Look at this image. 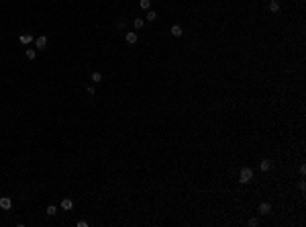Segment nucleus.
<instances>
[{
  "label": "nucleus",
  "mask_w": 306,
  "mask_h": 227,
  "mask_svg": "<svg viewBox=\"0 0 306 227\" xmlns=\"http://www.w3.org/2000/svg\"><path fill=\"white\" fill-rule=\"evenodd\" d=\"M251 180H253V170H251V168H241V172H239V182H241V184H249Z\"/></svg>",
  "instance_id": "obj_1"
},
{
  "label": "nucleus",
  "mask_w": 306,
  "mask_h": 227,
  "mask_svg": "<svg viewBox=\"0 0 306 227\" xmlns=\"http://www.w3.org/2000/svg\"><path fill=\"white\" fill-rule=\"evenodd\" d=\"M257 211H259L261 215H269V213H272V205H269V203H259Z\"/></svg>",
  "instance_id": "obj_4"
},
{
  "label": "nucleus",
  "mask_w": 306,
  "mask_h": 227,
  "mask_svg": "<svg viewBox=\"0 0 306 227\" xmlns=\"http://www.w3.org/2000/svg\"><path fill=\"white\" fill-rule=\"evenodd\" d=\"M57 213V207L55 205H49V207H47V215H55Z\"/></svg>",
  "instance_id": "obj_14"
},
{
  "label": "nucleus",
  "mask_w": 306,
  "mask_h": 227,
  "mask_svg": "<svg viewBox=\"0 0 306 227\" xmlns=\"http://www.w3.org/2000/svg\"><path fill=\"white\" fill-rule=\"evenodd\" d=\"M272 166H273L272 160H261L259 168H261V172H267V170H272Z\"/></svg>",
  "instance_id": "obj_6"
},
{
  "label": "nucleus",
  "mask_w": 306,
  "mask_h": 227,
  "mask_svg": "<svg viewBox=\"0 0 306 227\" xmlns=\"http://www.w3.org/2000/svg\"><path fill=\"white\" fill-rule=\"evenodd\" d=\"M18 39H21V43H25V45H27V43H31V41H33V37H31V35H21Z\"/></svg>",
  "instance_id": "obj_10"
},
{
  "label": "nucleus",
  "mask_w": 306,
  "mask_h": 227,
  "mask_svg": "<svg viewBox=\"0 0 306 227\" xmlns=\"http://www.w3.org/2000/svg\"><path fill=\"white\" fill-rule=\"evenodd\" d=\"M157 18V12L155 10H147V21H155Z\"/></svg>",
  "instance_id": "obj_12"
},
{
  "label": "nucleus",
  "mask_w": 306,
  "mask_h": 227,
  "mask_svg": "<svg viewBox=\"0 0 306 227\" xmlns=\"http://www.w3.org/2000/svg\"><path fill=\"white\" fill-rule=\"evenodd\" d=\"M27 57L29 59H35V57H37V51L35 49H27Z\"/></svg>",
  "instance_id": "obj_15"
},
{
  "label": "nucleus",
  "mask_w": 306,
  "mask_h": 227,
  "mask_svg": "<svg viewBox=\"0 0 306 227\" xmlns=\"http://www.w3.org/2000/svg\"><path fill=\"white\" fill-rule=\"evenodd\" d=\"M139 6H141L143 10H147L149 6H151V0H139Z\"/></svg>",
  "instance_id": "obj_11"
},
{
  "label": "nucleus",
  "mask_w": 306,
  "mask_h": 227,
  "mask_svg": "<svg viewBox=\"0 0 306 227\" xmlns=\"http://www.w3.org/2000/svg\"><path fill=\"white\" fill-rule=\"evenodd\" d=\"M61 209L63 211H72V209H74V201H72V199H63L61 201Z\"/></svg>",
  "instance_id": "obj_7"
},
{
  "label": "nucleus",
  "mask_w": 306,
  "mask_h": 227,
  "mask_svg": "<svg viewBox=\"0 0 306 227\" xmlns=\"http://www.w3.org/2000/svg\"><path fill=\"white\" fill-rule=\"evenodd\" d=\"M78 227H88V221H82V219H80V221H78Z\"/></svg>",
  "instance_id": "obj_19"
},
{
  "label": "nucleus",
  "mask_w": 306,
  "mask_h": 227,
  "mask_svg": "<svg viewBox=\"0 0 306 227\" xmlns=\"http://www.w3.org/2000/svg\"><path fill=\"white\" fill-rule=\"evenodd\" d=\"M170 33L174 35V37H182V27L180 25H174V27L170 29Z\"/></svg>",
  "instance_id": "obj_8"
},
{
  "label": "nucleus",
  "mask_w": 306,
  "mask_h": 227,
  "mask_svg": "<svg viewBox=\"0 0 306 227\" xmlns=\"http://www.w3.org/2000/svg\"><path fill=\"white\" fill-rule=\"evenodd\" d=\"M92 82H102V74L100 72H94V74H92Z\"/></svg>",
  "instance_id": "obj_13"
},
{
  "label": "nucleus",
  "mask_w": 306,
  "mask_h": 227,
  "mask_svg": "<svg viewBox=\"0 0 306 227\" xmlns=\"http://www.w3.org/2000/svg\"><path fill=\"white\" fill-rule=\"evenodd\" d=\"M47 43H49V41H47L45 35H41V37H37V39H35V47H37V49H45Z\"/></svg>",
  "instance_id": "obj_2"
},
{
  "label": "nucleus",
  "mask_w": 306,
  "mask_h": 227,
  "mask_svg": "<svg viewBox=\"0 0 306 227\" xmlns=\"http://www.w3.org/2000/svg\"><path fill=\"white\" fill-rule=\"evenodd\" d=\"M269 8H272L273 12H278V10H280V4H278V2H272V6H269Z\"/></svg>",
  "instance_id": "obj_17"
},
{
  "label": "nucleus",
  "mask_w": 306,
  "mask_h": 227,
  "mask_svg": "<svg viewBox=\"0 0 306 227\" xmlns=\"http://www.w3.org/2000/svg\"><path fill=\"white\" fill-rule=\"evenodd\" d=\"M249 225L255 227V225H259V221H257V219H249Z\"/></svg>",
  "instance_id": "obj_18"
},
{
  "label": "nucleus",
  "mask_w": 306,
  "mask_h": 227,
  "mask_svg": "<svg viewBox=\"0 0 306 227\" xmlns=\"http://www.w3.org/2000/svg\"><path fill=\"white\" fill-rule=\"evenodd\" d=\"M10 207H12V201H10V197H0V209H4V211H10Z\"/></svg>",
  "instance_id": "obj_3"
},
{
  "label": "nucleus",
  "mask_w": 306,
  "mask_h": 227,
  "mask_svg": "<svg viewBox=\"0 0 306 227\" xmlns=\"http://www.w3.org/2000/svg\"><path fill=\"white\" fill-rule=\"evenodd\" d=\"M143 25H145L143 18H135V21H133V27H135V29H143Z\"/></svg>",
  "instance_id": "obj_9"
},
{
  "label": "nucleus",
  "mask_w": 306,
  "mask_h": 227,
  "mask_svg": "<svg viewBox=\"0 0 306 227\" xmlns=\"http://www.w3.org/2000/svg\"><path fill=\"white\" fill-rule=\"evenodd\" d=\"M114 29H116V31H125V21H119Z\"/></svg>",
  "instance_id": "obj_16"
},
{
  "label": "nucleus",
  "mask_w": 306,
  "mask_h": 227,
  "mask_svg": "<svg viewBox=\"0 0 306 227\" xmlns=\"http://www.w3.org/2000/svg\"><path fill=\"white\" fill-rule=\"evenodd\" d=\"M125 39H127V43H129V45H135L137 41H139V37H137V33H125Z\"/></svg>",
  "instance_id": "obj_5"
},
{
  "label": "nucleus",
  "mask_w": 306,
  "mask_h": 227,
  "mask_svg": "<svg viewBox=\"0 0 306 227\" xmlns=\"http://www.w3.org/2000/svg\"><path fill=\"white\" fill-rule=\"evenodd\" d=\"M94 92H96L94 90V86H88V94H90V96H94Z\"/></svg>",
  "instance_id": "obj_20"
}]
</instances>
